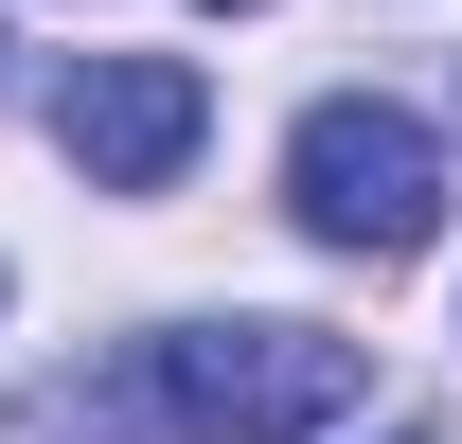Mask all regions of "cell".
Segmentation results:
<instances>
[{
	"mask_svg": "<svg viewBox=\"0 0 462 444\" xmlns=\"http://www.w3.org/2000/svg\"><path fill=\"white\" fill-rule=\"evenodd\" d=\"M285 214L356 267H409L427 231H445V125L392 107V89H320L285 125Z\"/></svg>",
	"mask_w": 462,
	"mask_h": 444,
	"instance_id": "6da1fadb",
	"label": "cell"
},
{
	"mask_svg": "<svg viewBox=\"0 0 462 444\" xmlns=\"http://www.w3.org/2000/svg\"><path fill=\"white\" fill-rule=\"evenodd\" d=\"M161 374H178L196 444H320L356 409V338H320V320H178Z\"/></svg>",
	"mask_w": 462,
	"mask_h": 444,
	"instance_id": "7a4b0ae2",
	"label": "cell"
},
{
	"mask_svg": "<svg viewBox=\"0 0 462 444\" xmlns=\"http://www.w3.org/2000/svg\"><path fill=\"white\" fill-rule=\"evenodd\" d=\"M196 125H214V89L178 54H71L54 71V143H71L89 196H161V178L196 161Z\"/></svg>",
	"mask_w": 462,
	"mask_h": 444,
	"instance_id": "3957f363",
	"label": "cell"
},
{
	"mask_svg": "<svg viewBox=\"0 0 462 444\" xmlns=\"http://www.w3.org/2000/svg\"><path fill=\"white\" fill-rule=\"evenodd\" d=\"M0 444H196V427H178V374H161V338H125V356H89V374L18 391V409H0Z\"/></svg>",
	"mask_w": 462,
	"mask_h": 444,
	"instance_id": "277c9868",
	"label": "cell"
},
{
	"mask_svg": "<svg viewBox=\"0 0 462 444\" xmlns=\"http://www.w3.org/2000/svg\"><path fill=\"white\" fill-rule=\"evenodd\" d=\"M214 18H249V0H214Z\"/></svg>",
	"mask_w": 462,
	"mask_h": 444,
	"instance_id": "5b68a950",
	"label": "cell"
},
{
	"mask_svg": "<svg viewBox=\"0 0 462 444\" xmlns=\"http://www.w3.org/2000/svg\"><path fill=\"white\" fill-rule=\"evenodd\" d=\"M409 444H427V427H409Z\"/></svg>",
	"mask_w": 462,
	"mask_h": 444,
	"instance_id": "8992f818",
	"label": "cell"
}]
</instances>
